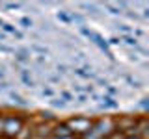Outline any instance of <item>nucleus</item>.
Wrapping results in <instances>:
<instances>
[{
  "mask_svg": "<svg viewBox=\"0 0 149 139\" xmlns=\"http://www.w3.org/2000/svg\"><path fill=\"white\" fill-rule=\"evenodd\" d=\"M140 106H142V108H143V109H146V108H147V98H143L142 102H140Z\"/></svg>",
  "mask_w": 149,
  "mask_h": 139,
  "instance_id": "17",
  "label": "nucleus"
},
{
  "mask_svg": "<svg viewBox=\"0 0 149 139\" xmlns=\"http://www.w3.org/2000/svg\"><path fill=\"white\" fill-rule=\"evenodd\" d=\"M118 28H119L121 32H130V28H127V26H118Z\"/></svg>",
  "mask_w": 149,
  "mask_h": 139,
  "instance_id": "19",
  "label": "nucleus"
},
{
  "mask_svg": "<svg viewBox=\"0 0 149 139\" xmlns=\"http://www.w3.org/2000/svg\"><path fill=\"white\" fill-rule=\"evenodd\" d=\"M101 100H104V102L99 106L101 109H104V108H118V102L112 98V96H104V98H101Z\"/></svg>",
  "mask_w": 149,
  "mask_h": 139,
  "instance_id": "4",
  "label": "nucleus"
},
{
  "mask_svg": "<svg viewBox=\"0 0 149 139\" xmlns=\"http://www.w3.org/2000/svg\"><path fill=\"white\" fill-rule=\"evenodd\" d=\"M21 128H22V120L19 117H6L2 122V130L8 136H15V133L21 132Z\"/></svg>",
  "mask_w": 149,
  "mask_h": 139,
  "instance_id": "1",
  "label": "nucleus"
},
{
  "mask_svg": "<svg viewBox=\"0 0 149 139\" xmlns=\"http://www.w3.org/2000/svg\"><path fill=\"white\" fill-rule=\"evenodd\" d=\"M2 28L8 32V34H13L15 37H21V34H19V32H15V28H13V26H9V24H2Z\"/></svg>",
  "mask_w": 149,
  "mask_h": 139,
  "instance_id": "7",
  "label": "nucleus"
},
{
  "mask_svg": "<svg viewBox=\"0 0 149 139\" xmlns=\"http://www.w3.org/2000/svg\"><path fill=\"white\" fill-rule=\"evenodd\" d=\"M0 89H8V83H0Z\"/></svg>",
  "mask_w": 149,
  "mask_h": 139,
  "instance_id": "21",
  "label": "nucleus"
},
{
  "mask_svg": "<svg viewBox=\"0 0 149 139\" xmlns=\"http://www.w3.org/2000/svg\"><path fill=\"white\" fill-rule=\"evenodd\" d=\"M108 11L112 13V15H118V13H121V11H119L118 8H112V6H108Z\"/></svg>",
  "mask_w": 149,
  "mask_h": 139,
  "instance_id": "13",
  "label": "nucleus"
},
{
  "mask_svg": "<svg viewBox=\"0 0 149 139\" xmlns=\"http://www.w3.org/2000/svg\"><path fill=\"white\" fill-rule=\"evenodd\" d=\"M58 19H62L63 22H71V15H65V13H58Z\"/></svg>",
  "mask_w": 149,
  "mask_h": 139,
  "instance_id": "10",
  "label": "nucleus"
},
{
  "mask_svg": "<svg viewBox=\"0 0 149 139\" xmlns=\"http://www.w3.org/2000/svg\"><path fill=\"white\" fill-rule=\"evenodd\" d=\"M54 133H56V137H71V128L67 126V124H58L54 130Z\"/></svg>",
  "mask_w": 149,
  "mask_h": 139,
  "instance_id": "3",
  "label": "nucleus"
},
{
  "mask_svg": "<svg viewBox=\"0 0 149 139\" xmlns=\"http://www.w3.org/2000/svg\"><path fill=\"white\" fill-rule=\"evenodd\" d=\"M52 106H56V108H63V106H65V100H54Z\"/></svg>",
  "mask_w": 149,
  "mask_h": 139,
  "instance_id": "11",
  "label": "nucleus"
},
{
  "mask_svg": "<svg viewBox=\"0 0 149 139\" xmlns=\"http://www.w3.org/2000/svg\"><path fill=\"white\" fill-rule=\"evenodd\" d=\"M2 78H4V72H2V71H0V80H2Z\"/></svg>",
  "mask_w": 149,
  "mask_h": 139,
  "instance_id": "23",
  "label": "nucleus"
},
{
  "mask_svg": "<svg viewBox=\"0 0 149 139\" xmlns=\"http://www.w3.org/2000/svg\"><path fill=\"white\" fill-rule=\"evenodd\" d=\"M9 96H11V100H13V102H17L19 106H26V100L22 98V96H19L17 93H9Z\"/></svg>",
  "mask_w": 149,
  "mask_h": 139,
  "instance_id": "5",
  "label": "nucleus"
},
{
  "mask_svg": "<svg viewBox=\"0 0 149 139\" xmlns=\"http://www.w3.org/2000/svg\"><path fill=\"white\" fill-rule=\"evenodd\" d=\"M82 8H84V9H90L91 13H97V9L93 8V6H90V4H82Z\"/></svg>",
  "mask_w": 149,
  "mask_h": 139,
  "instance_id": "12",
  "label": "nucleus"
},
{
  "mask_svg": "<svg viewBox=\"0 0 149 139\" xmlns=\"http://www.w3.org/2000/svg\"><path fill=\"white\" fill-rule=\"evenodd\" d=\"M50 95H52V91H50V89H45L43 91V96H50Z\"/></svg>",
  "mask_w": 149,
  "mask_h": 139,
  "instance_id": "18",
  "label": "nucleus"
},
{
  "mask_svg": "<svg viewBox=\"0 0 149 139\" xmlns=\"http://www.w3.org/2000/svg\"><path fill=\"white\" fill-rule=\"evenodd\" d=\"M21 24L24 26V28H30V26H32V21H30L28 17H22V19H21Z\"/></svg>",
  "mask_w": 149,
  "mask_h": 139,
  "instance_id": "9",
  "label": "nucleus"
},
{
  "mask_svg": "<svg viewBox=\"0 0 149 139\" xmlns=\"http://www.w3.org/2000/svg\"><path fill=\"white\" fill-rule=\"evenodd\" d=\"M67 126L71 128V132H88V130L91 128V120L90 119H84V117H77V119L69 120Z\"/></svg>",
  "mask_w": 149,
  "mask_h": 139,
  "instance_id": "2",
  "label": "nucleus"
},
{
  "mask_svg": "<svg viewBox=\"0 0 149 139\" xmlns=\"http://www.w3.org/2000/svg\"><path fill=\"white\" fill-rule=\"evenodd\" d=\"M0 24H2V21H0Z\"/></svg>",
  "mask_w": 149,
  "mask_h": 139,
  "instance_id": "25",
  "label": "nucleus"
},
{
  "mask_svg": "<svg viewBox=\"0 0 149 139\" xmlns=\"http://www.w3.org/2000/svg\"><path fill=\"white\" fill-rule=\"evenodd\" d=\"M36 52H41V54H47V48H43V46H34Z\"/></svg>",
  "mask_w": 149,
  "mask_h": 139,
  "instance_id": "14",
  "label": "nucleus"
},
{
  "mask_svg": "<svg viewBox=\"0 0 149 139\" xmlns=\"http://www.w3.org/2000/svg\"><path fill=\"white\" fill-rule=\"evenodd\" d=\"M19 6H21V4H6V8H8V9H17Z\"/></svg>",
  "mask_w": 149,
  "mask_h": 139,
  "instance_id": "15",
  "label": "nucleus"
},
{
  "mask_svg": "<svg viewBox=\"0 0 149 139\" xmlns=\"http://www.w3.org/2000/svg\"><path fill=\"white\" fill-rule=\"evenodd\" d=\"M129 139H138V137H129Z\"/></svg>",
  "mask_w": 149,
  "mask_h": 139,
  "instance_id": "24",
  "label": "nucleus"
},
{
  "mask_svg": "<svg viewBox=\"0 0 149 139\" xmlns=\"http://www.w3.org/2000/svg\"><path fill=\"white\" fill-rule=\"evenodd\" d=\"M119 41H121V39H118V37H114V39H110V45H119Z\"/></svg>",
  "mask_w": 149,
  "mask_h": 139,
  "instance_id": "16",
  "label": "nucleus"
},
{
  "mask_svg": "<svg viewBox=\"0 0 149 139\" xmlns=\"http://www.w3.org/2000/svg\"><path fill=\"white\" fill-rule=\"evenodd\" d=\"M21 80H22V82H24V83H26V87H34V85H36V82H34V80H32V78H30V76H28V74H26V72H22V74H21Z\"/></svg>",
  "mask_w": 149,
  "mask_h": 139,
  "instance_id": "6",
  "label": "nucleus"
},
{
  "mask_svg": "<svg viewBox=\"0 0 149 139\" xmlns=\"http://www.w3.org/2000/svg\"><path fill=\"white\" fill-rule=\"evenodd\" d=\"M54 139H71V137H54Z\"/></svg>",
  "mask_w": 149,
  "mask_h": 139,
  "instance_id": "22",
  "label": "nucleus"
},
{
  "mask_svg": "<svg viewBox=\"0 0 149 139\" xmlns=\"http://www.w3.org/2000/svg\"><path fill=\"white\" fill-rule=\"evenodd\" d=\"M62 96H63L65 100H69V98H71V95H69V93H62Z\"/></svg>",
  "mask_w": 149,
  "mask_h": 139,
  "instance_id": "20",
  "label": "nucleus"
},
{
  "mask_svg": "<svg viewBox=\"0 0 149 139\" xmlns=\"http://www.w3.org/2000/svg\"><path fill=\"white\" fill-rule=\"evenodd\" d=\"M121 41H125V43H127V45L134 46V48H136V46H138V41L134 39V37H123V39H121Z\"/></svg>",
  "mask_w": 149,
  "mask_h": 139,
  "instance_id": "8",
  "label": "nucleus"
}]
</instances>
